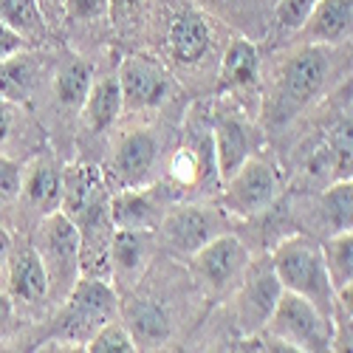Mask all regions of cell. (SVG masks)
I'll return each instance as SVG.
<instances>
[{"label":"cell","instance_id":"cell-1","mask_svg":"<svg viewBox=\"0 0 353 353\" xmlns=\"http://www.w3.org/2000/svg\"><path fill=\"white\" fill-rule=\"evenodd\" d=\"M334 48L336 46L308 43L283 57L274 68L269 94L263 99V122L283 128L331 91L339 71Z\"/></svg>","mask_w":353,"mask_h":353},{"label":"cell","instance_id":"cell-2","mask_svg":"<svg viewBox=\"0 0 353 353\" xmlns=\"http://www.w3.org/2000/svg\"><path fill=\"white\" fill-rule=\"evenodd\" d=\"M272 263H274V272L285 291L300 294V297L311 300L319 311L334 316L336 288L331 283L325 254H322L319 243H314L308 234H291V238H285L274 246Z\"/></svg>","mask_w":353,"mask_h":353},{"label":"cell","instance_id":"cell-3","mask_svg":"<svg viewBox=\"0 0 353 353\" xmlns=\"http://www.w3.org/2000/svg\"><path fill=\"white\" fill-rule=\"evenodd\" d=\"M119 316V291L110 280H91L79 277L71 294L63 300V311L57 316L54 339L68 342L74 350H85L102 325Z\"/></svg>","mask_w":353,"mask_h":353},{"label":"cell","instance_id":"cell-4","mask_svg":"<svg viewBox=\"0 0 353 353\" xmlns=\"http://www.w3.org/2000/svg\"><path fill=\"white\" fill-rule=\"evenodd\" d=\"M32 246L43 260V269L48 277V297L63 303L71 294L74 283L79 280V229H77V223L63 210L43 215L34 229Z\"/></svg>","mask_w":353,"mask_h":353},{"label":"cell","instance_id":"cell-5","mask_svg":"<svg viewBox=\"0 0 353 353\" xmlns=\"http://www.w3.org/2000/svg\"><path fill=\"white\" fill-rule=\"evenodd\" d=\"M277 339L288 342L300 353H325L334 350V316L319 311L311 300L294 291L280 294V300L266 322V328Z\"/></svg>","mask_w":353,"mask_h":353},{"label":"cell","instance_id":"cell-6","mask_svg":"<svg viewBox=\"0 0 353 353\" xmlns=\"http://www.w3.org/2000/svg\"><path fill=\"white\" fill-rule=\"evenodd\" d=\"M283 192V172L274 161L252 156L223 181L221 207L226 215L249 221L266 212Z\"/></svg>","mask_w":353,"mask_h":353},{"label":"cell","instance_id":"cell-7","mask_svg":"<svg viewBox=\"0 0 353 353\" xmlns=\"http://www.w3.org/2000/svg\"><path fill=\"white\" fill-rule=\"evenodd\" d=\"M226 218L223 207L215 210L210 203H179L164 212L156 232L172 254L192 257L201 246L226 232Z\"/></svg>","mask_w":353,"mask_h":353},{"label":"cell","instance_id":"cell-8","mask_svg":"<svg viewBox=\"0 0 353 353\" xmlns=\"http://www.w3.org/2000/svg\"><path fill=\"white\" fill-rule=\"evenodd\" d=\"M280 294H283V283L274 272L272 254L249 260V266L238 283V294H234V314H238V325L243 336L266 328Z\"/></svg>","mask_w":353,"mask_h":353},{"label":"cell","instance_id":"cell-9","mask_svg":"<svg viewBox=\"0 0 353 353\" xmlns=\"http://www.w3.org/2000/svg\"><path fill=\"white\" fill-rule=\"evenodd\" d=\"M249 260L252 257H249V249L243 246V241L223 232L190 257V269H192L195 280L203 285V291H210L212 297H218V294L238 288Z\"/></svg>","mask_w":353,"mask_h":353},{"label":"cell","instance_id":"cell-10","mask_svg":"<svg viewBox=\"0 0 353 353\" xmlns=\"http://www.w3.org/2000/svg\"><path fill=\"white\" fill-rule=\"evenodd\" d=\"M305 172L311 181L353 179V99L342 102L331 125L322 130L319 147L305 161Z\"/></svg>","mask_w":353,"mask_h":353},{"label":"cell","instance_id":"cell-11","mask_svg":"<svg viewBox=\"0 0 353 353\" xmlns=\"http://www.w3.org/2000/svg\"><path fill=\"white\" fill-rule=\"evenodd\" d=\"M159 139L153 130H130L116 141V150L110 153L105 181L108 190H128V187H150L156 161H159Z\"/></svg>","mask_w":353,"mask_h":353},{"label":"cell","instance_id":"cell-12","mask_svg":"<svg viewBox=\"0 0 353 353\" xmlns=\"http://www.w3.org/2000/svg\"><path fill=\"white\" fill-rule=\"evenodd\" d=\"M116 74H119V85H122L125 113L153 110L172 91L170 71L147 54H128Z\"/></svg>","mask_w":353,"mask_h":353},{"label":"cell","instance_id":"cell-13","mask_svg":"<svg viewBox=\"0 0 353 353\" xmlns=\"http://www.w3.org/2000/svg\"><path fill=\"white\" fill-rule=\"evenodd\" d=\"M159 249L156 229H116L110 243V283L116 291H136Z\"/></svg>","mask_w":353,"mask_h":353},{"label":"cell","instance_id":"cell-14","mask_svg":"<svg viewBox=\"0 0 353 353\" xmlns=\"http://www.w3.org/2000/svg\"><path fill=\"white\" fill-rule=\"evenodd\" d=\"M215 46L212 20L195 6H181L172 14L167 28V51L179 65L192 68L207 57Z\"/></svg>","mask_w":353,"mask_h":353},{"label":"cell","instance_id":"cell-15","mask_svg":"<svg viewBox=\"0 0 353 353\" xmlns=\"http://www.w3.org/2000/svg\"><path fill=\"white\" fill-rule=\"evenodd\" d=\"M6 294L12 297L14 308H40L48 300V277L43 269V260L32 243L12 246Z\"/></svg>","mask_w":353,"mask_h":353},{"label":"cell","instance_id":"cell-16","mask_svg":"<svg viewBox=\"0 0 353 353\" xmlns=\"http://www.w3.org/2000/svg\"><path fill=\"white\" fill-rule=\"evenodd\" d=\"M20 201L28 210H34L40 218L60 210L63 203V167L54 153L43 150L23 167V187Z\"/></svg>","mask_w":353,"mask_h":353},{"label":"cell","instance_id":"cell-17","mask_svg":"<svg viewBox=\"0 0 353 353\" xmlns=\"http://www.w3.org/2000/svg\"><path fill=\"white\" fill-rule=\"evenodd\" d=\"M110 201L105 172L94 164H71L63 170V203L60 210L74 221Z\"/></svg>","mask_w":353,"mask_h":353},{"label":"cell","instance_id":"cell-18","mask_svg":"<svg viewBox=\"0 0 353 353\" xmlns=\"http://www.w3.org/2000/svg\"><path fill=\"white\" fill-rule=\"evenodd\" d=\"M119 314H122V322L128 325V331L133 334L139 350H156L172 334V322H170L167 308L150 297H139L136 291H130L125 305H119Z\"/></svg>","mask_w":353,"mask_h":353},{"label":"cell","instance_id":"cell-19","mask_svg":"<svg viewBox=\"0 0 353 353\" xmlns=\"http://www.w3.org/2000/svg\"><path fill=\"white\" fill-rule=\"evenodd\" d=\"M260 88V54L257 46L249 43L246 37H234L226 46L223 63H221V91L234 97V99H246L254 97Z\"/></svg>","mask_w":353,"mask_h":353},{"label":"cell","instance_id":"cell-20","mask_svg":"<svg viewBox=\"0 0 353 353\" xmlns=\"http://www.w3.org/2000/svg\"><path fill=\"white\" fill-rule=\"evenodd\" d=\"M212 144L221 181H226L246 159H252V136L241 116L229 110H218L212 116Z\"/></svg>","mask_w":353,"mask_h":353},{"label":"cell","instance_id":"cell-21","mask_svg":"<svg viewBox=\"0 0 353 353\" xmlns=\"http://www.w3.org/2000/svg\"><path fill=\"white\" fill-rule=\"evenodd\" d=\"M110 218L116 229H159L164 207L150 187H128L110 192Z\"/></svg>","mask_w":353,"mask_h":353},{"label":"cell","instance_id":"cell-22","mask_svg":"<svg viewBox=\"0 0 353 353\" xmlns=\"http://www.w3.org/2000/svg\"><path fill=\"white\" fill-rule=\"evenodd\" d=\"M300 32L308 43L345 46L353 40V0H319Z\"/></svg>","mask_w":353,"mask_h":353},{"label":"cell","instance_id":"cell-23","mask_svg":"<svg viewBox=\"0 0 353 353\" xmlns=\"http://www.w3.org/2000/svg\"><path fill=\"white\" fill-rule=\"evenodd\" d=\"M122 113H125V102H122L119 74H105V77L94 79L91 94H88V99L82 105V119H85L88 130L102 133L119 122Z\"/></svg>","mask_w":353,"mask_h":353},{"label":"cell","instance_id":"cell-24","mask_svg":"<svg viewBox=\"0 0 353 353\" xmlns=\"http://www.w3.org/2000/svg\"><path fill=\"white\" fill-rule=\"evenodd\" d=\"M94 85V65L77 54H65L54 71V97L65 110H82Z\"/></svg>","mask_w":353,"mask_h":353},{"label":"cell","instance_id":"cell-25","mask_svg":"<svg viewBox=\"0 0 353 353\" xmlns=\"http://www.w3.org/2000/svg\"><path fill=\"white\" fill-rule=\"evenodd\" d=\"M37 74H40V65L28 54V48L0 60V99L14 105L28 102L37 88Z\"/></svg>","mask_w":353,"mask_h":353},{"label":"cell","instance_id":"cell-26","mask_svg":"<svg viewBox=\"0 0 353 353\" xmlns=\"http://www.w3.org/2000/svg\"><path fill=\"white\" fill-rule=\"evenodd\" d=\"M319 210L336 232H353V179H336L319 195Z\"/></svg>","mask_w":353,"mask_h":353},{"label":"cell","instance_id":"cell-27","mask_svg":"<svg viewBox=\"0 0 353 353\" xmlns=\"http://www.w3.org/2000/svg\"><path fill=\"white\" fill-rule=\"evenodd\" d=\"M0 20L12 26L28 43L46 37V17L37 0H0Z\"/></svg>","mask_w":353,"mask_h":353},{"label":"cell","instance_id":"cell-28","mask_svg":"<svg viewBox=\"0 0 353 353\" xmlns=\"http://www.w3.org/2000/svg\"><path fill=\"white\" fill-rule=\"evenodd\" d=\"M322 254H325V266L334 288L350 285L353 283V232H336L334 238L322 243Z\"/></svg>","mask_w":353,"mask_h":353},{"label":"cell","instance_id":"cell-29","mask_svg":"<svg viewBox=\"0 0 353 353\" xmlns=\"http://www.w3.org/2000/svg\"><path fill=\"white\" fill-rule=\"evenodd\" d=\"M85 350H91V353H133V350H139V345H136V339L128 331L125 322L110 319L108 325H102L91 339H88Z\"/></svg>","mask_w":353,"mask_h":353},{"label":"cell","instance_id":"cell-30","mask_svg":"<svg viewBox=\"0 0 353 353\" xmlns=\"http://www.w3.org/2000/svg\"><path fill=\"white\" fill-rule=\"evenodd\" d=\"M316 3L319 0H277L274 23L283 28V32H300Z\"/></svg>","mask_w":353,"mask_h":353},{"label":"cell","instance_id":"cell-31","mask_svg":"<svg viewBox=\"0 0 353 353\" xmlns=\"http://www.w3.org/2000/svg\"><path fill=\"white\" fill-rule=\"evenodd\" d=\"M23 187V164L0 156V207H9L20 198Z\"/></svg>","mask_w":353,"mask_h":353},{"label":"cell","instance_id":"cell-32","mask_svg":"<svg viewBox=\"0 0 353 353\" xmlns=\"http://www.w3.org/2000/svg\"><path fill=\"white\" fill-rule=\"evenodd\" d=\"M65 14L71 20L94 23L110 14V0H65Z\"/></svg>","mask_w":353,"mask_h":353},{"label":"cell","instance_id":"cell-33","mask_svg":"<svg viewBox=\"0 0 353 353\" xmlns=\"http://www.w3.org/2000/svg\"><path fill=\"white\" fill-rule=\"evenodd\" d=\"M28 43L23 34H17L12 26H6L3 20H0V60H6V57H12V54H20V51H26Z\"/></svg>","mask_w":353,"mask_h":353},{"label":"cell","instance_id":"cell-34","mask_svg":"<svg viewBox=\"0 0 353 353\" xmlns=\"http://www.w3.org/2000/svg\"><path fill=\"white\" fill-rule=\"evenodd\" d=\"M334 350H353V319L334 314Z\"/></svg>","mask_w":353,"mask_h":353},{"label":"cell","instance_id":"cell-35","mask_svg":"<svg viewBox=\"0 0 353 353\" xmlns=\"http://www.w3.org/2000/svg\"><path fill=\"white\" fill-rule=\"evenodd\" d=\"M14 108H17L14 102L0 99V147H3L14 133V125H17V110Z\"/></svg>","mask_w":353,"mask_h":353},{"label":"cell","instance_id":"cell-36","mask_svg":"<svg viewBox=\"0 0 353 353\" xmlns=\"http://www.w3.org/2000/svg\"><path fill=\"white\" fill-rule=\"evenodd\" d=\"M192 3L198 9H210V12H218V14H238V12H246V6L252 3V0H192Z\"/></svg>","mask_w":353,"mask_h":353},{"label":"cell","instance_id":"cell-37","mask_svg":"<svg viewBox=\"0 0 353 353\" xmlns=\"http://www.w3.org/2000/svg\"><path fill=\"white\" fill-rule=\"evenodd\" d=\"M12 234L9 229L0 226V285H6V277H9V260H12Z\"/></svg>","mask_w":353,"mask_h":353},{"label":"cell","instance_id":"cell-38","mask_svg":"<svg viewBox=\"0 0 353 353\" xmlns=\"http://www.w3.org/2000/svg\"><path fill=\"white\" fill-rule=\"evenodd\" d=\"M334 314H342V316L353 319V283L336 288V311Z\"/></svg>","mask_w":353,"mask_h":353},{"label":"cell","instance_id":"cell-39","mask_svg":"<svg viewBox=\"0 0 353 353\" xmlns=\"http://www.w3.org/2000/svg\"><path fill=\"white\" fill-rule=\"evenodd\" d=\"M147 0H110V14L116 17H125V14H133L136 9H141Z\"/></svg>","mask_w":353,"mask_h":353},{"label":"cell","instance_id":"cell-40","mask_svg":"<svg viewBox=\"0 0 353 353\" xmlns=\"http://www.w3.org/2000/svg\"><path fill=\"white\" fill-rule=\"evenodd\" d=\"M12 316H14V303H12V297L6 291H0V331L9 325Z\"/></svg>","mask_w":353,"mask_h":353}]
</instances>
